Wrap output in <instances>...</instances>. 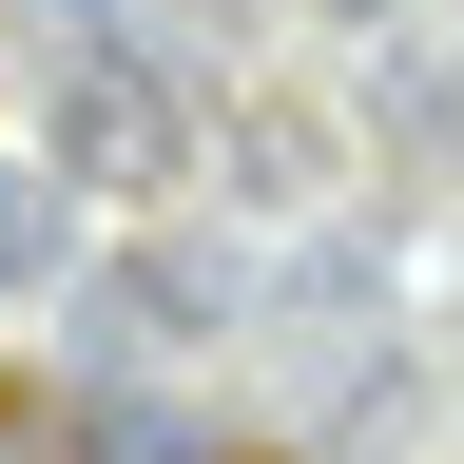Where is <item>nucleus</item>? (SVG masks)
Segmentation results:
<instances>
[{
  "mask_svg": "<svg viewBox=\"0 0 464 464\" xmlns=\"http://www.w3.org/2000/svg\"><path fill=\"white\" fill-rule=\"evenodd\" d=\"M329 20H387V0H329Z\"/></svg>",
  "mask_w": 464,
  "mask_h": 464,
  "instance_id": "6",
  "label": "nucleus"
},
{
  "mask_svg": "<svg viewBox=\"0 0 464 464\" xmlns=\"http://www.w3.org/2000/svg\"><path fill=\"white\" fill-rule=\"evenodd\" d=\"M0 20H39V39H97V20H116V0H0Z\"/></svg>",
  "mask_w": 464,
  "mask_h": 464,
  "instance_id": "5",
  "label": "nucleus"
},
{
  "mask_svg": "<svg viewBox=\"0 0 464 464\" xmlns=\"http://www.w3.org/2000/svg\"><path fill=\"white\" fill-rule=\"evenodd\" d=\"M78 464H252V445H213V426H174V406H97Z\"/></svg>",
  "mask_w": 464,
  "mask_h": 464,
  "instance_id": "3",
  "label": "nucleus"
},
{
  "mask_svg": "<svg viewBox=\"0 0 464 464\" xmlns=\"http://www.w3.org/2000/svg\"><path fill=\"white\" fill-rule=\"evenodd\" d=\"M39 136H58V194H174L194 174V78L136 39V20H97V39H58V78H39Z\"/></svg>",
  "mask_w": 464,
  "mask_h": 464,
  "instance_id": "1",
  "label": "nucleus"
},
{
  "mask_svg": "<svg viewBox=\"0 0 464 464\" xmlns=\"http://www.w3.org/2000/svg\"><path fill=\"white\" fill-rule=\"evenodd\" d=\"M232 174H252L271 213H310V194H329V136H310V116H252V136H232Z\"/></svg>",
  "mask_w": 464,
  "mask_h": 464,
  "instance_id": "4",
  "label": "nucleus"
},
{
  "mask_svg": "<svg viewBox=\"0 0 464 464\" xmlns=\"http://www.w3.org/2000/svg\"><path fill=\"white\" fill-rule=\"evenodd\" d=\"M58 252H78V194H58L39 155H0V310H20V290H39Z\"/></svg>",
  "mask_w": 464,
  "mask_h": 464,
  "instance_id": "2",
  "label": "nucleus"
}]
</instances>
